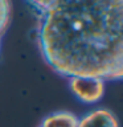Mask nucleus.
Returning <instances> with one entry per match:
<instances>
[{
	"mask_svg": "<svg viewBox=\"0 0 123 127\" xmlns=\"http://www.w3.org/2000/svg\"><path fill=\"white\" fill-rule=\"evenodd\" d=\"M45 64L63 78L123 77V0H24Z\"/></svg>",
	"mask_w": 123,
	"mask_h": 127,
	"instance_id": "1",
	"label": "nucleus"
},
{
	"mask_svg": "<svg viewBox=\"0 0 123 127\" xmlns=\"http://www.w3.org/2000/svg\"><path fill=\"white\" fill-rule=\"evenodd\" d=\"M69 90L81 103L95 105L106 93V82L95 77H70Z\"/></svg>",
	"mask_w": 123,
	"mask_h": 127,
	"instance_id": "2",
	"label": "nucleus"
},
{
	"mask_svg": "<svg viewBox=\"0 0 123 127\" xmlns=\"http://www.w3.org/2000/svg\"><path fill=\"white\" fill-rule=\"evenodd\" d=\"M77 127H121L119 121L113 111L106 107H97L81 118H78Z\"/></svg>",
	"mask_w": 123,
	"mask_h": 127,
	"instance_id": "3",
	"label": "nucleus"
},
{
	"mask_svg": "<svg viewBox=\"0 0 123 127\" xmlns=\"http://www.w3.org/2000/svg\"><path fill=\"white\" fill-rule=\"evenodd\" d=\"M78 117L71 111L60 110L50 113L40 122L37 127H77Z\"/></svg>",
	"mask_w": 123,
	"mask_h": 127,
	"instance_id": "4",
	"label": "nucleus"
},
{
	"mask_svg": "<svg viewBox=\"0 0 123 127\" xmlns=\"http://www.w3.org/2000/svg\"><path fill=\"white\" fill-rule=\"evenodd\" d=\"M12 19V3L11 0H0V52L1 42L5 36Z\"/></svg>",
	"mask_w": 123,
	"mask_h": 127,
	"instance_id": "5",
	"label": "nucleus"
}]
</instances>
